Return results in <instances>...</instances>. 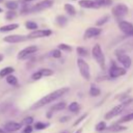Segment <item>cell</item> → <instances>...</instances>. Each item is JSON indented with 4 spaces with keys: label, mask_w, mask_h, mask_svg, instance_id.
I'll return each instance as SVG.
<instances>
[{
    "label": "cell",
    "mask_w": 133,
    "mask_h": 133,
    "mask_svg": "<svg viewBox=\"0 0 133 133\" xmlns=\"http://www.w3.org/2000/svg\"><path fill=\"white\" fill-rule=\"evenodd\" d=\"M69 89H70L69 87H61V88H59V89H56V90H54V91L48 94L47 96L43 97V98L39 99L37 102H35V103L31 106V109H38V108H41V107H43V106H45V105H47V104H49V103H51V102L57 100V99H59V98L62 97L65 92H68Z\"/></svg>",
    "instance_id": "cell-1"
},
{
    "label": "cell",
    "mask_w": 133,
    "mask_h": 133,
    "mask_svg": "<svg viewBox=\"0 0 133 133\" xmlns=\"http://www.w3.org/2000/svg\"><path fill=\"white\" fill-rule=\"evenodd\" d=\"M128 12H129V7L126 4H123V3H118V4L114 5L111 8L112 16L114 17L115 20H118V21L122 20V18L125 17Z\"/></svg>",
    "instance_id": "cell-2"
},
{
    "label": "cell",
    "mask_w": 133,
    "mask_h": 133,
    "mask_svg": "<svg viewBox=\"0 0 133 133\" xmlns=\"http://www.w3.org/2000/svg\"><path fill=\"white\" fill-rule=\"evenodd\" d=\"M91 54H92V57L95 58V60L99 63V65L104 70L105 69V56H104V53L102 51V48L99 44H96L94 47H92V50H91Z\"/></svg>",
    "instance_id": "cell-3"
},
{
    "label": "cell",
    "mask_w": 133,
    "mask_h": 133,
    "mask_svg": "<svg viewBox=\"0 0 133 133\" xmlns=\"http://www.w3.org/2000/svg\"><path fill=\"white\" fill-rule=\"evenodd\" d=\"M77 65H78V69H79L81 76L85 80H89L90 79V71H89L88 63L83 58H78L77 59Z\"/></svg>",
    "instance_id": "cell-4"
},
{
    "label": "cell",
    "mask_w": 133,
    "mask_h": 133,
    "mask_svg": "<svg viewBox=\"0 0 133 133\" xmlns=\"http://www.w3.org/2000/svg\"><path fill=\"white\" fill-rule=\"evenodd\" d=\"M132 100H128V101H126L125 103H122V104H119V105H117V106H115V107H113L110 111H108L106 114H105V119H110V118H112V117H114V116H116V115H118L124 109H125V107H126V105L128 104V103H130Z\"/></svg>",
    "instance_id": "cell-5"
},
{
    "label": "cell",
    "mask_w": 133,
    "mask_h": 133,
    "mask_svg": "<svg viewBox=\"0 0 133 133\" xmlns=\"http://www.w3.org/2000/svg\"><path fill=\"white\" fill-rule=\"evenodd\" d=\"M54 1L53 0H42L34 4L33 6L30 7V12H36V11H42L47 8H50L53 5Z\"/></svg>",
    "instance_id": "cell-6"
},
{
    "label": "cell",
    "mask_w": 133,
    "mask_h": 133,
    "mask_svg": "<svg viewBox=\"0 0 133 133\" xmlns=\"http://www.w3.org/2000/svg\"><path fill=\"white\" fill-rule=\"evenodd\" d=\"M118 28L119 30L128 36H133V24L125 21V20H119L118 21Z\"/></svg>",
    "instance_id": "cell-7"
},
{
    "label": "cell",
    "mask_w": 133,
    "mask_h": 133,
    "mask_svg": "<svg viewBox=\"0 0 133 133\" xmlns=\"http://www.w3.org/2000/svg\"><path fill=\"white\" fill-rule=\"evenodd\" d=\"M52 34V31L50 29H35L32 30L28 35L27 38H41V37H47Z\"/></svg>",
    "instance_id": "cell-8"
},
{
    "label": "cell",
    "mask_w": 133,
    "mask_h": 133,
    "mask_svg": "<svg viewBox=\"0 0 133 133\" xmlns=\"http://www.w3.org/2000/svg\"><path fill=\"white\" fill-rule=\"evenodd\" d=\"M126 73H127V71L125 68H121V66L115 65L113 61L111 62V66L109 69V76L111 78H118L121 76H124Z\"/></svg>",
    "instance_id": "cell-9"
},
{
    "label": "cell",
    "mask_w": 133,
    "mask_h": 133,
    "mask_svg": "<svg viewBox=\"0 0 133 133\" xmlns=\"http://www.w3.org/2000/svg\"><path fill=\"white\" fill-rule=\"evenodd\" d=\"M37 50H38L37 46H34V45H32V46H28V47L24 48L23 50H21V51L18 53L17 58L20 59V60H21V59H25V58H27L29 55L35 53Z\"/></svg>",
    "instance_id": "cell-10"
},
{
    "label": "cell",
    "mask_w": 133,
    "mask_h": 133,
    "mask_svg": "<svg viewBox=\"0 0 133 133\" xmlns=\"http://www.w3.org/2000/svg\"><path fill=\"white\" fill-rule=\"evenodd\" d=\"M101 33H102V29L100 27H89L85 30V32L83 34V38L84 39L92 38V37H96V36L100 35Z\"/></svg>",
    "instance_id": "cell-11"
},
{
    "label": "cell",
    "mask_w": 133,
    "mask_h": 133,
    "mask_svg": "<svg viewBox=\"0 0 133 133\" xmlns=\"http://www.w3.org/2000/svg\"><path fill=\"white\" fill-rule=\"evenodd\" d=\"M27 39V36L25 35H20V34H12V35H7L3 38L5 43L8 44H17V43H22Z\"/></svg>",
    "instance_id": "cell-12"
},
{
    "label": "cell",
    "mask_w": 133,
    "mask_h": 133,
    "mask_svg": "<svg viewBox=\"0 0 133 133\" xmlns=\"http://www.w3.org/2000/svg\"><path fill=\"white\" fill-rule=\"evenodd\" d=\"M115 55L117 56V60L123 64V66L125 69H129L131 66V58L125 54V53H115Z\"/></svg>",
    "instance_id": "cell-13"
},
{
    "label": "cell",
    "mask_w": 133,
    "mask_h": 133,
    "mask_svg": "<svg viewBox=\"0 0 133 133\" xmlns=\"http://www.w3.org/2000/svg\"><path fill=\"white\" fill-rule=\"evenodd\" d=\"M22 127V124L21 123H17V122H7L5 125H4V130L7 131V132H16L18 130H20Z\"/></svg>",
    "instance_id": "cell-14"
},
{
    "label": "cell",
    "mask_w": 133,
    "mask_h": 133,
    "mask_svg": "<svg viewBox=\"0 0 133 133\" xmlns=\"http://www.w3.org/2000/svg\"><path fill=\"white\" fill-rule=\"evenodd\" d=\"M78 4L80 7H83V8H99L95 0H79Z\"/></svg>",
    "instance_id": "cell-15"
},
{
    "label": "cell",
    "mask_w": 133,
    "mask_h": 133,
    "mask_svg": "<svg viewBox=\"0 0 133 133\" xmlns=\"http://www.w3.org/2000/svg\"><path fill=\"white\" fill-rule=\"evenodd\" d=\"M127 129V127L125 126H122V125H118V124H114L110 127H106L105 131L106 132H112V133H118V132H122V131H125Z\"/></svg>",
    "instance_id": "cell-16"
},
{
    "label": "cell",
    "mask_w": 133,
    "mask_h": 133,
    "mask_svg": "<svg viewBox=\"0 0 133 133\" xmlns=\"http://www.w3.org/2000/svg\"><path fill=\"white\" fill-rule=\"evenodd\" d=\"M19 28V24L18 23H11V24H7L4 26L0 27V32H9L12 30H16Z\"/></svg>",
    "instance_id": "cell-17"
},
{
    "label": "cell",
    "mask_w": 133,
    "mask_h": 133,
    "mask_svg": "<svg viewBox=\"0 0 133 133\" xmlns=\"http://www.w3.org/2000/svg\"><path fill=\"white\" fill-rule=\"evenodd\" d=\"M55 21H56V24L58 26H60V27H63V26H65L68 24V18L65 16H63V15L57 16L56 19H55Z\"/></svg>",
    "instance_id": "cell-18"
},
{
    "label": "cell",
    "mask_w": 133,
    "mask_h": 133,
    "mask_svg": "<svg viewBox=\"0 0 133 133\" xmlns=\"http://www.w3.org/2000/svg\"><path fill=\"white\" fill-rule=\"evenodd\" d=\"M63 8H64L65 12H66L69 16H75V15H76V9H75V7H74L72 4L65 3V4L63 5Z\"/></svg>",
    "instance_id": "cell-19"
},
{
    "label": "cell",
    "mask_w": 133,
    "mask_h": 133,
    "mask_svg": "<svg viewBox=\"0 0 133 133\" xmlns=\"http://www.w3.org/2000/svg\"><path fill=\"white\" fill-rule=\"evenodd\" d=\"M14 72H15V69H14L12 66H5L4 69H2V70L0 71V77H1V78L6 77L7 75L12 74Z\"/></svg>",
    "instance_id": "cell-20"
},
{
    "label": "cell",
    "mask_w": 133,
    "mask_h": 133,
    "mask_svg": "<svg viewBox=\"0 0 133 133\" xmlns=\"http://www.w3.org/2000/svg\"><path fill=\"white\" fill-rule=\"evenodd\" d=\"M5 6L6 8H8L9 10H16L18 7H19V3L15 0H10V1H7L5 3Z\"/></svg>",
    "instance_id": "cell-21"
},
{
    "label": "cell",
    "mask_w": 133,
    "mask_h": 133,
    "mask_svg": "<svg viewBox=\"0 0 133 133\" xmlns=\"http://www.w3.org/2000/svg\"><path fill=\"white\" fill-rule=\"evenodd\" d=\"M6 82L9 85H14V86L18 85V79H17V77L14 76V75H11V74H9V75L6 76Z\"/></svg>",
    "instance_id": "cell-22"
},
{
    "label": "cell",
    "mask_w": 133,
    "mask_h": 133,
    "mask_svg": "<svg viewBox=\"0 0 133 133\" xmlns=\"http://www.w3.org/2000/svg\"><path fill=\"white\" fill-rule=\"evenodd\" d=\"M65 107H66V104H65L64 102H59V103L55 104L54 106H52L51 111H52V112H53V111H60V110H63Z\"/></svg>",
    "instance_id": "cell-23"
},
{
    "label": "cell",
    "mask_w": 133,
    "mask_h": 133,
    "mask_svg": "<svg viewBox=\"0 0 133 133\" xmlns=\"http://www.w3.org/2000/svg\"><path fill=\"white\" fill-rule=\"evenodd\" d=\"M68 108H69V110H70L71 112L77 113V112L80 110V105H79L77 102H72V103L68 106Z\"/></svg>",
    "instance_id": "cell-24"
},
{
    "label": "cell",
    "mask_w": 133,
    "mask_h": 133,
    "mask_svg": "<svg viewBox=\"0 0 133 133\" xmlns=\"http://www.w3.org/2000/svg\"><path fill=\"white\" fill-rule=\"evenodd\" d=\"M99 7H105L112 4V0H95Z\"/></svg>",
    "instance_id": "cell-25"
},
{
    "label": "cell",
    "mask_w": 133,
    "mask_h": 133,
    "mask_svg": "<svg viewBox=\"0 0 133 133\" xmlns=\"http://www.w3.org/2000/svg\"><path fill=\"white\" fill-rule=\"evenodd\" d=\"M89 94H90L91 97H98V96H100L101 90H100V88H98L97 86L91 85L90 88H89Z\"/></svg>",
    "instance_id": "cell-26"
},
{
    "label": "cell",
    "mask_w": 133,
    "mask_h": 133,
    "mask_svg": "<svg viewBox=\"0 0 133 133\" xmlns=\"http://www.w3.org/2000/svg\"><path fill=\"white\" fill-rule=\"evenodd\" d=\"M108 21H109V16H103L102 18H100V19L96 22V25H97L98 27H101V26H103L104 24H106Z\"/></svg>",
    "instance_id": "cell-27"
},
{
    "label": "cell",
    "mask_w": 133,
    "mask_h": 133,
    "mask_svg": "<svg viewBox=\"0 0 133 133\" xmlns=\"http://www.w3.org/2000/svg\"><path fill=\"white\" fill-rule=\"evenodd\" d=\"M25 27L27 28V29H29V30H35V29H37V24L35 23V22H33V21H27L26 23H25Z\"/></svg>",
    "instance_id": "cell-28"
},
{
    "label": "cell",
    "mask_w": 133,
    "mask_h": 133,
    "mask_svg": "<svg viewBox=\"0 0 133 133\" xmlns=\"http://www.w3.org/2000/svg\"><path fill=\"white\" fill-rule=\"evenodd\" d=\"M76 51H77L78 55H79V56H81V57H85V56H87V55H88L87 50H86L85 48H83V47H77Z\"/></svg>",
    "instance_id": "cell-29"
},
{
    "label": "cell",
    "mask_w": 133,
    "mask_h": 133,
    "mask_svg": "<svg viewBox=\"0 0 133 133\" xmlns=\"http://www.w3.org/2000/svg\"><path fill=\"white\" fill-rule=\"evenodd\" d=\"M47 127H49V124H48V123L37 122V123L34 124V129H36V130H44V129H46Z\"/></svg>",
    "instance_id": "cell-30"
},
{
    "label": "cell",
    "mask_w": 133,
    "mask_h": 133,
    "mask_svg": "<svg viewBox=\"0 0 133 133\" xmlns=\"http://www.w3.org/2000/svg\"><path fill=\"white\" fill-rule=\"evenodd\" d=\"M16 17H17V12H16L15 10H8V11H6V14H5V19L8 20V21L14 20Z\"/></svg>",
    "instance_id": "cell-31"
},
{
    "label": "cell",
    "mask_w": 133,
    "mask_h": 133,
    "mask_svg": "<svg viewBox=\"0 0 133 133\" xmlns=\"http://www.w3.org/2000/svg\"><path fill=\"white\" fill-rule=\"evenodd\" d=\"M57 49H59L60 51L62 50V51H68V52H71L73 50V48L70 45H66V44H59Z\"/></svg>",
    "instance_id": "cell-32"
},
{
    "label": "cell",
    "mask_w": 133,
    "mask_h": 133,
    "mask_svg": "<svg viewBox=\"0 0 133 133\" xmlns=\"http://www.w3.org/2000/svg\"><path fill=\"white\" fill-rule=\"evenodd\" d=\"M106 124H105V122H100V123H98L97 125H96V131H98V132H103V131H105V129H106Z\"/></svg>",
    "instance_id": "cell-33"
},
{
    "label": "cell",
    "mask_w": 133,
    "mask_h": 133,
    "mask_svg": "<svg viewBox=\"0 0 133 133\" xmlns=\"http://www.w3.org/2000/svg\"><path fill=\"white\" fill-rule=\"evenodd\" d=\"M132 119H133V112H131V113L125 115L124 117H122V118L118 121V123H127V122H130V121H132Z\"/></svg>",
    "instance_id": "cell-34"
},
{
    "label": "cell",
    "mask_w": 133,
    "mask_h": 133,
    "mask_svg": "<svg viewBox=\"0 0 133 133\" xmlns=\"http://www.w3.org/2000/svg\"><path fill=\"white\" fill-rule=\"evenodd\" d=\"M39 72H41V74H42L43 76H52V75H53V73H54L51 69H46V68L41 69V70H39Z\"/></svg>",
    "instance_id": "cell-35"
},
{
    "label": "cell",
    "mask_w": 133,
    "mask_h": 133,
    "mask_svg": "<svg viewBox=\"0 0 133 133\" xmlns=\"http://www.w3.org/2000/svg\"><path fill=\"white\" fill-rule=\"evenodd\" d=\"M33 123V117L32 116H26V117H24L23 119H22V122H21V124H22V126L23 125H31Z\"/></svg>",
    "instance_id": "cell-36"
},
{
    "label": "cell",
    "mask_w": 133,
    "mask_h": 133,
    "mask_svg": "<svg viewBox=\"0 0 133 133\" xmlns=\"http://www.w3.org/2000/svg\"><path fill=\"white\" fill-rule=\"evenodd\" d=\"M51 55H52L54 58H59V57L61 56V52H60L59 49H56V50H53V51H52Z\"/></svg>",
    "instance_id": "cell-37"
},
{
    "label": "cell",
    "mask_w": 133,
    "mask_h": 133,
    "mask_svg": "<svg viewBox=\"0 0 133 133\" xmlns=\"http://www.w3.org/2000/svg\"><path fill=\"white\" fill-rule=\"evenodd\" d=\"M42 77H43V75L41 74V72H39V71H38V72L33 73V74H32V76H31V78H32L33 80H39Z\"/></svg>",
    "instance_id": "cell-38"
},
{
    "label": "cell",
    "mask_w": 133,
    "mask_h": 133,
    "mask_svg": "<svg viewBox=\"0 0 133 133\" xmlns=\"http://www.w3.org/2000/svg\"><path fill=\"white\" fill-rule=\"evenodd\" d=\"M31 132H32V126L31 125H26L22 131V133H31Z\"/></svg>",
    "instance_id": "cell-39"
},
{
    "label": "cell",
    "mask_w": 133,
    "mask_h": 133,
    "mask_svg": "<svg viewBox=\"0 0 133 133\" xmlns=\"http://www.w3.org/2000/svg\"><path fill=\"white\" fill-rule=\"evenodd\" d=\"M86 116H87V113H84V114H83L81 117H79V118H78V119H77V121L74 123V126H76V125H78L79 123H81V122H82V121H83V119H84Z\"/></svg>",
    "instance_id": "cell-40"
},
{
    "label": "cell",
    "mask_w": 133,
    "mask_h": 133,
    "mask_svg": "<svg viewBox=\"0 0 133 133\" xmlns=\"http://www.w3.org/2000/svg\"><path fill=\"white\" fill-rule=\"evenodd\" d=\"M19 1H21L22 3H28V2H31L33 0H19Z\"/></svg>",
    "instance_id": "cell-41"
},
{
    "label": "cell",
    "mask_w": 133,
    "mask_h": 133,
    "mask_svg": "<svg viewBox=\"0 0 133 133\" xmlns=\"http://www.w3.org/2000/svg\"><path fill=\"white\" fill-rule=\"evenodd\" d=\"M68 119H69V117L64 116V117H61V118H60V122H65V121H68Z\"/></svg>",
    "instance_id": "cell-42"
},
{
    "label": "cell",
    "mask_w": 133,
    "mask_h": 133,
    "mask_svg": "<svg viewBox=\"0 0 133 133\" xmlns=\"http://www.w3.org/2000/svg\"><path fill=\"white\" fill-rule=\"evenodd\" d=\"M0 133H7V131H5L4 129H1L0 128Z\"/></svg>",
    "instance_id": "cell-43"
},
{
    "label": "cell",
    "mask_w": 133,
    "mask_h": 133,
    "mask_svg": "<svg viewBox=\"0 0 133 133\" xmlns=\"http://www.w3.org/2000/svg\"><path fill=\"white\" fill-rule=\"evenodd\" d=\"M81 132H82V128H80V129H78V130H77V131H76L75 133H81Z\"/></svg>",
    "instance_id": "cell-44"
},
{
    "label": "cell",
    "mask_w": 133,
    "mask_h": 133,
    "mask_svg": "<svg viewBox=\"0 0 133 133\" xmlns=\"http://www.w3.org/2000/svg\"><path fill=\"white\" fill-rule=\"evenodd\" d=\"M2 60H3V55H2L1 53H0V62H1Z\"/></svg>",
    "instance_id": "cell-45"
},
{
    "label": "cell",
    "mask_w": 133,
    "mask_h": 133,
    "mask_svg": "<svg viewBox=\"0 0 133 133\" xmlns=\"http://www.w3.org/2000/svg\"><path fill=\"white\" fill-rule=\"evenodd\" d=\"M62 133H69V132H68V131H63Z\"/></svg>",
    "instance_id": "cell-46"
},
{
    "label": "cell",
    "mask_w": 133,
    "mask_h": 133,
    "mask_svg": "<svg viewBox=\"0 0 133 133\" xmlns=\"http://www.w3.org/2000/svg\"><path fill=\"white\" fill-rule=\"evenodd\" d=\"M3 1H4V0H0V3H2V2H3Z\"/></svg>",
    "instance_id": "cell-47"
},
{
    "label": "cell",
    "mask_w": 133,
    "mask_h": 133,
    "mask_svg": "<svg viewBox=\"0 0 133 133\" xmlns=\"http://www.w3.org/2000/svg\"><path fill=\"white\" fill-rule=\"evenodd\" d=\"M0 12H2V8L1 7H0Z\"/></svg>",
    "instance_id": "cell-48"
}]
</instances>
